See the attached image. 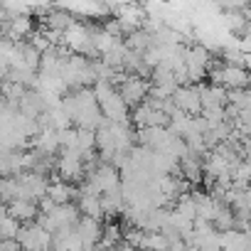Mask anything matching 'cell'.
Listing matches in <instances>:
<instances>
[{
	"label": "cell",
	"instance_id": "obj_15",
	"mask_svg": "<svg viewBox=\"0 0 251 251\" xmlns=\"http://www.w3.org/2000/svg\"><path fill=\"white\" fill-rule=\"evenodd\" d=\"M170 241L163 231H146L141 241V251H168Z\"/></svg>",
	"mask_w": 251,
	"mask_h": 251
},
{
	"label": "cell",
	"instance_id": "obj_18",
	"mask_svg": "<svg viewBox=\"0 0 251 251\" xmlns=\"http://www.w3.org/2000/svg\"><path fill=\"white\" fill-rule=\"evenodd\" d=\"M121 251H141V249H136V246H128V244H121Z\"/></svg>",
	"mask_w": 251,
	"mask_h": 251
},
{
	"label": "cell",
	"instance_id": "obj_6",
	"mask_svg": "<svg viewBox=\"0 0 251 251\" xmlns=\"http://www.w3.org/2000/svg\"><path fill=\"white\" fill-rule=\"evenodd\" d=\"M18 244L23 246V251H50L52 249V234L40 226L37 222L25 224L18 234Z\"/></svg>",
	"mask_w": 251,
	"mask_h": 251
},
{
	"label": "cell",
	"instance_id": "obj_8",
	"mask_svg": "<svg viewBox=\"0 0 251 251\" xmlns=\"http://www.w3.org/2000/svg\"><path fill=\"white\" fill-rule=\"evenodd\" d=\"M173 106L182 111L185 116H200L202 113V101H200V89L197 86H180L173 94Z\"/></svg>",
	"mask_w": 251,
	"mask_h": 251
},
{
	"label": "cell",
	"instance_id": "obj_11",
	"mask_svg": "<svg viewBox=\"0 0 251 251\" xmlns=\"http://www.w3.org/2000/svg\"><path fill=\"white\" fill-rule=\"evenodd\" d=\"M76 209L81 217H91V219H103V209H101V197L99 195H91V192H79L76 197Z\"/></svg>",
	"mask_w": 251,
	"mask_h": 251
},
{
	"label": "cell",
	"instance_id": "obj_17",
	"mask_svg": "<svg viewBox=\"0 0 251 251\" xmlns=\"http://www.w3.org/2000/svg\"><path fill=\"white\" fill-rule=\"evenodd\" d=\"M0 251H23V246L18 244V239H8V241H0Z\"/></svg>",
	"mask_w": 251,
	"mask_h": 251
},
{
	"label": "cell",
	"instance_id": "obj_7",
	"mask_svg": "<svg viewBox=\"0 0 251 251\" xmlns=\"http://www.w3.org/2000/svg\"><path fill=\"white\" fill-rule=\"evenodd\" d=\"M133 121L138 126V131L141 128H165V123H170V116L158 111L151 101H146L133 111Z\"/></svg>",
	"mask_w": 251,
	"mask_h": 251
},
{
	"label": "cell",
	"instance_id": "obj_14",
	"mask_svg": "<svg viewBox=\"0 0 251 251\" xmlns=\"http://www.w3.org/2000/svg\"><path fill=\"white\" fill-rule=\"evenodd\" d=\"M126 197H123V192L121 190H116V192H108V195H103L101 197V209H103V217H116V214H123L126 212Z\"/></svg>",
	"mask_w": 251,
	"mask_h": 251
},
{
	"label": "cell",
	"instance_id": "obj_12",
	"mask_svg": "<svg viewBox=\"0 0 251 251\" xmlns=\"http://www.w3.org/2000/svg\"><path fill=\"white\" fill-rule=\"evenodd\" d=\"M200 101L202 108H212V106H226V91L222 86L214 84H200Z\"/></svg>",
	"mask_w": 251,
	"mask_h": 251
},
{
	"label": "cell",
	"instance_id": "obj_16",
	"mask_svg": "<svg viewBox=\"0 0 251 251\" xmlns=\"http://www.w3.org/2000/svg\"><path fill=\"white\" fill-rule=\"evenodd\" d=\"M23 224L18 219H13L10 214L3 217V222H0V241H8V239H18Z\"/></svg>",
	"mask_w": 251,
	"mask_h": 251
},
{
	"label": "cell",
	"instance_id": "obj_1",
	"mask_svg": "<svg viewBox=\"0 0 251 251\" xmlns=\"http://www.w3.org/2000/svg\"><path fill=\"white\" fill-rule=\"evenodd\" d=\"M94 96H96V103L101 108V116L108 121V123H128V106L121 99L118 89L108 81H96L94 84Z\"/></svg>",
	"mask_w": 251,
	"mask_h": 251
},
{
	"label": "cell",
	"instance_id": "obj_3",
	"mask_svg": "<svg viewBox=\"0 0 251 251\" xmlns=\"http://www.w3.org/2000/svg\"><path fill=\"white\" fill-rule=\"evenodd\" d=\"M212 52L209 47L204 45H192V47H185V72H187V81L197 84L207 76L209 67H212Z\"/></svg>",
	"mask_w": 251,
	"mask_h": 251
},
{
	"label": "cell",
	"instance_id": "obj_10",
	"mask_svg": "<svg viewBox=\"0 0 251 251\" xmlns=\"http://www.w3.org/2000/svg\"><path fill=\"white\" fill-rule=\"evenodd\" d=\"M79 197V190L59 177L50 180V187H47V200H52L54 204H72V200Z\"/></svg>",
	"mask_w": 251,
	"mask_h": 251
},
{
	"label": "cell",
	"instance_id": "obj_2",
	"mask_svg": "<svg viewBox=\"0 0 251 251\" xmlns=\"http://www.w3.org/2000/svg\"><path fill=\"white\" fill-rule=\"evenodd\" d=\"M207 76H209V84L222 86L224 91H239V89L251 86V74L246 69L231 67V64H212Z\"/></svg>",
	"mask_w": 251,
	"mask_h": 251
},
{
	"label": "cell",
	"instance_id": "obj_4",
	"mask_svg": "<svg viewBox=\"0 0 251 251\" xmlns=\"http://www.w3.org/2000/svg\"><path fill=\"white\" fill-rule=\"evenodd\" d=\"M118 89V94H121V99L126 101V106H133V108H138L141 103H146L148 101V94H151V84L143 79V76H136V74H126V79L116 86Z\"/></svg>",
	"mask_w": 251,
	"mask_h": 251
},
{
	"label": "cell",
	"instance_id": "obj_13",
	"mask_svg": "<svg viewBox=\"0 0 251 251\" xmlns=\"http://www.w3.org/2000/svg\"><path fill=\"white\" fill-rule=\"evenodd\" d=\"M126 47H128L131 52H136V54H146L153 47V35L148 30L138 27V30H133L128 37H126Z\"/></svg>",
	"mask_w": 251,
	"mask_h": 251
},
{
	"label": "cell",
	"instance_id": "obj_5",
	"mask_svg": "<svg viewBox=\"0 0 251 251\" xmlns=\"http://www.w3.org/2000/svg\"><path fill=\"white\" fill-rule=\"evenodd\" d=\"M57 177L64 180V182H84V175H86V163L79 153L74 151H62V158L57 160Z\"/></svg>",
	"mask_w": 251,
	"mask_h": 251
},
{
	"label": "cell",
	"instance_id": "obj_9",
	"mask_svg": "<svg viewBox=\"0 0 251 251\" xmlns=\"http://www.w3.org/2000/svg\"><path fill=\"white\" fill-rule=\"evenodd\" d=\"M5 207H8V214L13 219H18L23 226L37 222V217H40V204L37 202H30V200H15V202H10Z\"/></svg>",
	"mask_w": 251,
	"mask_h": 251
}]
</instances>
